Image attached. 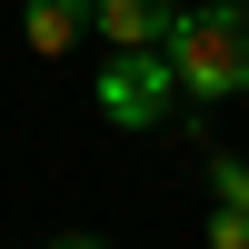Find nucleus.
I'll return each mask as SVG.
<instances>
[{
    "mask_svg": "<svg viewBox=\"0 0 249 249\" xmlns=\"http://www.w3.org/2000/svg\"><path fill=\"white\" fill-rule=\"evenodd\" d=\"M170 20H179V0H90V30L110 40H170Z\"/></svg>",
    "mask_w": 249,
    "mask_h": 249,
    "instance_id": "3",
    "label": "nucleus"
},
{
    "mask_svg": "<svg viewBox=\"0 0 249 249\" xmlns=\"http://www.w3.org/2000/svg\"><path fill=\"white\" fill-rule=\"evenodd\" d=\"M210 249H249V199H219L210 210Z\"/></svg>",
    "mask_w": 249,
    "mask_h": 249,
    "instance_id": "5",
    "label": "nucleus"
},
{
    "mask_svg": "<svg viewBox=\"0 0 249 249\" xmlns=\"http://www.w3.org/2000/svg\"><path fill=\"white\" fill-rule=\"evenodd\" d=\"M210 190L219 199H249V160H210Z\"/></svg>",
    "mask_w": 249,
    "mask_h": 249,
    "instance_id": "6",
    "label": "nucleus"
},
{
    "mask_svg": "<svg viewBox=\"0 0 249 249\" xmlns=\"http://www.w3.org/2000/svg\"><path fill=\"white\" fill-rule=\"evenodd\" d=\"M160 50H170V70H179L190 100H239V90H249V10H239V0L179 10Z\"/></svg>",
    "mask_w": 249,
    "mask_h": 249,
    "instance_id": "1",
    "label": "nucleus"
},
{
    "mask_svg": "<svg viewBox=\"0 0 249 249\" xmlns=\"http://www.w3.org/2000/svg\"><path fill=\"white\" fill-rule=\"evenodd\" d=\"M80 30H90V0H20V40H30L40 60H60Z\"/></svg>",
    "mask_w": 249,
    "mask_h": 249,
    "instance_id": "4",
    "label": "nucleus"
},
{
    "mask_svg": "<svg viewBox=\"0 0 249 249\" xmlns=\"http://www.w3.org/2000/svg\"><path fill=\"white\" fill-rule=\"evenodd\" d=\"M179 110V70L160 40H120L110 60H100V120L110 130H160V120Z\"/></svg>",
    "mask_w": 249,
    "mask_h": 249,
    "instance_id": "2",
    "label": "nucleus"
}]
</instances>
